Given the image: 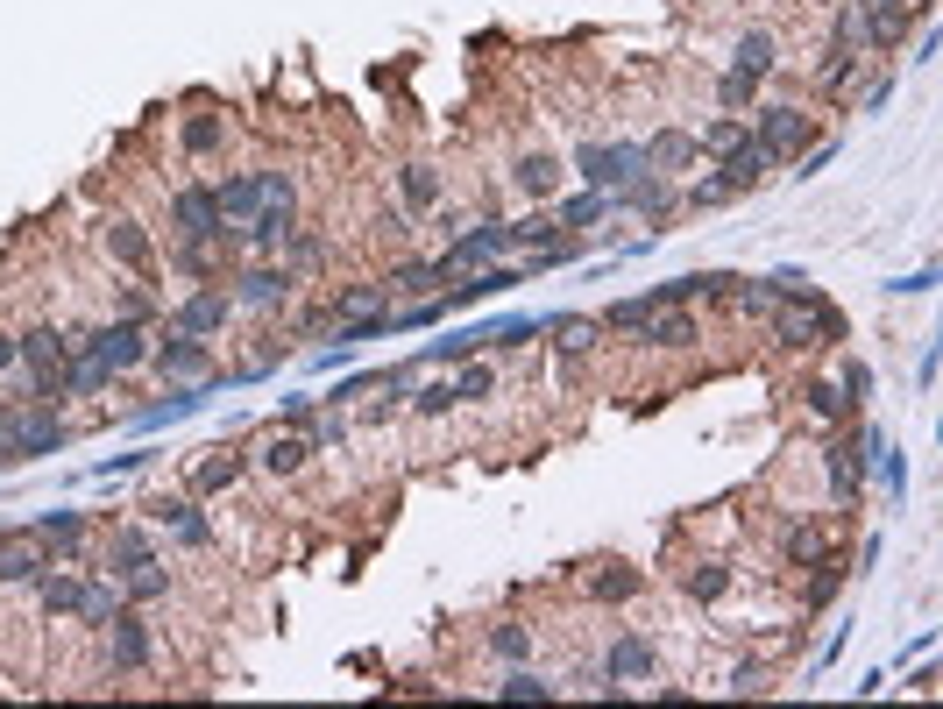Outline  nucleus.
I'll return each mask as SVG.
<instances>
[{
    "instance_id": "obj_29",
    "label": "nucleus",
    "mask_w": 943,
    "mask_h": 709,
    "mask_svg": "<svg viewBox=\"0 0 943 709\" xmlns=\"http://www.w3.org/2000/svg\"><path fill=\"white\" fill-rule=\"evenodd\" d=\"M554 334H561V355H582L596 341V320H554Z\"/></svg>"
},
{
    "instance_id": "obj_24",
    "label": "nucleus",
    "mask_w": 943,
    "mask_h": 709,
    "mask_svg": "<svg viewBox=\"0 0 943 709\" xmlns=\"http://www.w3.org/2000/svg\"><path fill=\"white\" fill-rule=\"evenodd\" d=\"M837 36L851 43V57H858V50H873V43H880V36H873V22H866V15H858V8H837Z\"/></svg>"
},
{
    "instance_id": "obj_25",
    "label": "nucleus",
    "mask_w": 943,
    "mask_h": 709,
    "mask_svg": "<svg viewBox=\"0 0 943 709\" xmlns=\"http://www.w3.org/2000/svg\"><path fill=\"white\" fill-rule=\"evenodd\" d=\"M78 617H86V624H107V617H114V589H107V582H86V589H78Z\"/></svg>"
},
{
    "instance_id": "obj_26",
    "label": "nucleus",
    "mask_w": 943,
    "mask_h": 709,
    "mask_svg": "<svg viewBox=\"0 0 943 709\" xmlns=\"http://www.w3.org/2000/svg\"><path fill=\"white\" fill-rule=\"evenodd\" d=\"M107 561H114V575H128L135 561H149V539H142V532H121V539L107 546Z\"/></svg>"
},
{
    "instance_id": "obj_4",
    "label": "nucleus",
    "mask_w": 943,
    "mask_h": 709,
    "mask_svg": "<svg viewBox=\"0 0 943 709\" xmlns=\"http://www.w3.org/2000/svg\"><path fill=\"white\" fill-rule=\"evenodd\" d=\"M504 249H511V227L483 220V227H468V234H454V249H447L440 263H447V277H454V270H468V263H490V256H504Z\"/></svg>"
},
{
    "instance_id": "obj_31",
    "label": "nucleus",
    "mask_w": 943,
    "mask_h": 709,
    "mask_svg": "<svg viewBox=\"0 0 943 709\" xmlns=\"http://www.w3.org/2000/svg\"><path fill=\"white\" fill-rule=\"evenodd\" d=\"M490 383H497L490 369H461V376H454V405H468V398H490Z\"/></svg>"
},
{
    "instance_id": "obj_19",
    "label": "nucleus",
    "mask_w": 943,
    "mask_h": 709,
    "mask_svg": "<svg viewBox=\"0 0 943 709\" xmlns=\"http://www.w3.org/2000/svg\"><path fill=\"white\" fill-rule=\"evenodd\" d=\"M305 454H312V440H298V433H277V440L263 447V461L277 468V476H291V468H305Z\"/></svg>"
},
{
    "instance_id": "obj_5",
    "label": "nucleus",
    "mask_w": 943,
    "mask_h": 709,
    "mask_svg": "<svg viewBox=\"0 0 943 709\" xmlns=\"http://www.w3.org/2000/svg\"><path fill=\"white\" fill-rule=\"evenodd\" d=\"M64 348H93V355H100V362H107V369H135V362H142V355H149V348H142V334H135V327H100V334H93V341H64Z\"/></svg>"
},
{
    "instance_id": "obj_8",
    "label": "nucleus",
    "mask_w": 943,
    "mask_h": 709,
    "mask_svg": "<svg viewBox=\"0 0 943 709\" xmlns=\"http://www.w3.org/2000/svg\"><path fill=\"white\" fill-rule=\"evenodd\" d=\"M178 227L192 234V242H206V234H227V220H220L213 192H178Z\"/></svg>"
},
{
    "instance_id": "obj_17",
    "label": "nucleus",
    "mask_w": 943,
    "mask_h": 709,
    "mask_svg": "<svg viewBox=\"0 0 943 709\" xmlns=\"http://www.w3.org/2000/svg\"><path fill=\"white\" fill-rule=\"evenodd\" d=\"M156 525L178 532V539H192V546H206V539H213V532H206V518H199V511H185V504H156Z\"/></svg>"
},
{
    "instance_id": "obj_6",
    "label": "nucleus",
    "mask_w": 943,
    "mask_h": 709,
    "mask_svg": "<svg viewBox=\"0 0 943 709\" xmlns=\"http://www.w3.org/2000/svg\"><path fill=\"white\" fill-rule=\"evenodd\" d=\"M766 171H773V156H766L759 142H745V135H738V142H724V185H731V192H738V185H752V178H766Z\"/></svg>"
},
{
    "instance_id": "obj_13",
    "label": "nucleus",
    "mask_w": 943,
    "mask_h": 709,
    "mask_svg": "<svg viewBox=\"0 0 943 709\" xmlns=\"http://www.w3.org/2000/svg\"><path fill=\"white\" fill-rule=\"evenodd\" d=\"M107 660H114V667H142V660H149V639H142V624H135V617H114V632H107Z\"/></svg>"
},
{
    "instance_id": "obj_18",
    "label": "nucleus",
    "mask_w": 943,
    "mask_h": 709,
    "mask_svg": "<svg viewBox=\"0 0 943 709\" xmlns=\"http://www.w3.org/2000/svg\"><path fill=\"white\" fill-rule=\"evenodd\" d=\"M504 284H518V270H483V277H468L454 298H440V305H476V298H497Z\"/></svg>"
},
{
    "instance_id": "obj_3",
    "label": "nucleus",
    "mask_w": 943,
    "mask_h": 709,
    "mask_svg": "<svg viewBox=\"0 0 943 709\" xmlns=\"http://www.w3.org/2000/svg\"><path fill=\"white\" fill-rule=\"evenodd\" d=\"M809 142V114H795V107H759V149L773 156V164H780V156H795Z\"/></svg>"
},
{
    "instance_id": "obj_7",
    "label": "nucleus",
    "mask_w": 943,
    "mask_h": 709,
    "mask_svg": "<svg viewBox=\"0 0 943 709\" xmlns=\"http://www.w3.org/2000/svg\"><path fill=\"white\" fill-rule=\"evenodd\" d=\"M213 206H220V220H234V227H249V220L263 213V185H256V178H227V185L213 192Z\"/></svg>"
},
{
    "instance_id": "obj_10",
    "label": "nucleus",
    "mask_w": 943,
    "mask_h": 709,
    "mask_svg": "<svg viewBox=\"0 0 943 709\" xmlns=\"http://www.w3.org/2000/svg\"><path fill=\"white\" fill-rule=\"evenodd\" d=\"M688 164H695V135L667 128V135L646 142V171H688Z\"/></svg>"
},
{
    "instance_id": "obj_21",
    "label": "nucleus",
    "mask_w": 943,
    "mask_h": 709,
    "mask_svg": "<svg viewBox=\"0 0 943 709\" xmlns=\"http://www.w3.org/2000/svg\"><path fill=\"white\" fill-rule=\"evenodd\" d=\"M440 277H447V263H405L398 270V298H426Z\"/></svg>"
},
{
    "instance_id": "obj_9",
    "label": "nucleus",
    "mask_w": 943,
    "mask_h": 709,
    "mask_svg": "<svg viewBox=\"0 0 943 709\" xmlns=\"http://www.w3.org/2000/svg\"><path fill=\"white\" fill-rule=\"evenodd\" d=\"M43 575V532L36 539H0V582H29Z\"/></svg>"
},
{
    "instance_id": "obj_40",
    "label": "nucleus",
    "mask_w": 943,
    "mask_h": 709,
    "mask_svg": "<svg viewBox=\"0 0 943 709\" xmlns=\"http://www.w3.org/2000/svg\"><path fill=\"white\" fill-rule=\"evenodd\" d=\"M724 582H731V575L710 561V568H695V582H688V589H695V596H724Z\"/></svg>"
},
{
    "instance_id": "obj_32",
    "label": "nucleus",
    "mask_w": 943,
    "mask_h": 709,
    "mask_svg": "<svg viewBox=\"0 0 943 709\" xmlns=\"http://www.w3.org/2000/svg\"><path fill=\"white\" fill-rule=\"evenodd\" d=\"M646 312H653V298H617V305H610V327H632V334H639Z\"/></svg>"
},
{
    "instance_id": "obj_48",
    "label": "nucleus",
    "mask_w": 943,
    "mask_h": 709,
    "mask_svg": "<svg viewBox=\"0 0 943 709\" xmlns=\"http://www.w3.org/2000/svg\"><path fill=\"white\" fill-rule=\"evenodd\" d=\"M15 355H22V341H0V369H8Z\"/></svg>"
},
{
    "instance_id": "obj_14",
    "label": "nucleus",
    "mask_w": 943,
    "mask_h": 709,
    "mask_svg": "<svg viewBox=\"0 0 943 709\" xmlns=\"http://www.w3.org/2000/svg\"><path fill=\"white\" fill-rule=\"evenodd\" d=\"M639 334H646L653 348H688V341H695V327L681 320V312H660V305H653L646 320H639Z\"/></svg>"
},
{
    "instance_id": "obj_30",
    "label": "nucleus",
    "mask_w": 943,
    "mask_h": 709,
    "mask_svg": "<svg viewBox=\"0 0 943 709\" xmlns=\"http://www.w3.org/2000/svg\"><path fill=\"white\" fill-rule=\"evenodd\" d=\"M554 234H561V220H518V227H511V242H532V249H554Z\"/></svg>"
},
{
    "instance_id": "obj_16",
    "label": "nucleus",
    "mask_w": 943,
    "mask_h": 709,
    "mask_svg": "<svg viewBox=\"0 0 943 709\" xmlns=\"http://www.w3.org/2000/svg\"><path fill=\"white\" fill-rule=\"evenodd\" d=\"M291 291V277H277V270H249L242 284H234V298H242V305H277Z\"/></svg>"
},
{
    "instance_id": "obj_41",
    "label": "nucleus",
    "mask_w": 943,
    "mask_h": 709,
    "mask_svg": "<svg viewBox=\"0 0 943 709\" xmlns=\"http://www.w3.org/2000/svg\"><path fill=\"white\" fill-rule=\"evenodd\" d=\"M220 142V121H185V149H213Z\"/></svg>"
},
{
    "instance_id": "obj_37",
    "label": "nucleus",
    "mask_w": 943,
    "mask_h": 709,
    "mask_svg": "<svg viewBox=\"0 0 943 709\" xmlns=\"http://www.w3.org/2000/svg\"><path fill=\"white\" fill-rule=\"evenodd\" d=\"M788 561H823V539L802 525V532H788Z\"/></svg>"
},
{
    "instance_id": "obj_22",
    "label": "nucleus",
    "mask_w": 943,
    "mask_h": 709,
    "mask_svg": "<svg viewBox=\"0 0 943 709\" xmlns=\"http://www.w3.org/2000/svg\"><path fill=\"white\" fill-rule=\"evenodd\" d=\"M121 582H128V596H164V589H171V575L156 568V554H149V561H135Z\"/></svg>"
},
{
    "instance_id": "obj_38",
    "label": "nucleus",
    "mask_w": 943,
    "mask_h": 709,
    "mask_svg": "<svg viewBox=\"0 0 943 709\" xmlns=\"http://www.w3.org/2000/svg\"><path fill=\"white\" fill-rule=\"evenodd\" d=\"M809 405H816L823 419H837V412H844V390H837V383H816V390H809Z\"/></svg>"
},
{
    "instance_id": "obj_46",
    "label": "nucleus",
    "mask_w": 943,
    "mask_h": 709,
    "mask_svg": "<svg viewBox=\"0 0 943 709\" xmlns=\"http://www.w3.org/2000/svg\"><path fill=\"white\" fill-rule=\"evenodd\" d=\"M312 440H320V447H341V440H348V426H341V419H320V426H312Z\"/></svg>"
},
{
    "instance_id": "obj_1",
    "label": "nucleus",
    "mask_w": 943,
    "mask_h": 709,
    "mask_svg": "<svg viewBox=\"0 0 943 709\" xmlns=\"http://www.w3.org/2000/svg\"><path fill=\"white\" fill-rule=\"evenodd\" d=\"M773 334L788 341V348H823V341H837V312L802 291V298H788V305L773 312Z\"/></svg>"
},
{
    "instance_id": "obj_35",
    "label": "nucleus",
    "mask_w": 943,
    "mask_h": 709,
    "mask_svg": "<svg viewBox=\"0 0 943 709\" xmlns=\"http://www.w3.org/2000/svg\"><path fill=\"white\" fill-rule=\"evenodd\" d=\"M504 695H518V702H546L554 688H546L539 674H511V681H504Z\"/></svg>"
},
{
    "instance_id": "obj_42",
    "label": "nucleus",
    "mask_w": 943,
    "mask_h": 709,
    "mask_svg": "<svg viewBox=\"0 0 943 709\" xmlns=\"http://www.w3.org/2000/svg\"><path fill=\"white\" fill-rule=\"evenodd\" d=\"M497 653H504V660L525 653V624H497Z\"/></svg>"
},
{
    "instance_id": "obj_23",
    "label": "nucleus",
    "mask_w": 943,
    "mask_h": 709,
    "mask_svg": "<svg viewBox=\"0 0 943 709\" xmlns=\"http://www.w3.org/2000/svg\"><path fill=\"white\" fill-rule=\"evenodd\" d=\"M603 213H610V192H582V199L561 206V227H589V220H603Z\"/></svg>"
},
{
    "instance_id": "obj_39",
    "label": "nucleus",
    "mask_w": 943,
    "mask_h": 709,
    "mask_svg": "<svg viewBox=\"0 0 943 709\" xmlns=\"http://www.w3.org/2000/svg\"><path fill=\"white\" fill-rule=\"evenodd\" d=\"M717 93H724V107H745V100H752V78H745V71H724Z\"/></svg>"
},
{
    "instance_id": "obj_43",
    "label": "nucleus",
    "mask_w": 943,
    "mask_h": 709,
    "mask_svg": "<svg viewBox=\"0 0 943 709\" xmlns=\"http://www.w3.org/2000/svg\"><path fill=\"white\" fill-rule=\"evenodd\" d=\"M454 405V383H433V390H419V412H447Z\"/></svg>"
},
{
    "instance_id": "obj_11",
    "label": "nucleus",
    "mask_w": 943,
    "mask_h": 709,
    "mask_svg": "<svg viewBox=\"0 0 943 709\" xmlns=\"http://www.w3.org/2000/svg\"><path fill=\"white\" fill-rule=\"evenodd\" d=\"M213 327H227V298H220V291H199L192 305H178V334L199 341V334H213Z\"/></svg>"
},
{
    "instance_id": "obj_33",
    "label": "nucleus",
    "mask_w": 943,
    "mask_h": 709,
    "mask_svg": "<svg viewBox=\"0 0 943 709\" xmlns=\"http://www.w3.org/2000/svg\"><path fill=\"white\" fill-rule=\"evenodd\" d=\"M43 610H50V617H57V610H78V582H64V575L43 582Z\"/></svg>"
},
{
    "instance_id": "obj_34",
    "label": "nucleus",
    "mask_w": 943,
    "mask_h": 709,
    "mask_svg": "<svg viewBox=\"0 0 943 709\" xmlns=\"http://www.w3.org/2000/svg\"><path fill=\"white\" fill-rule=\"evenodd\" d=\"M341 312H348V320H369V312H383V298H376L369 284H355V291L341 298Z\"/></svg>"
},
{
    "instance_id": "obj_45",
    "label": "nucleus",
    "mask_w": 943,
    "mask_h": 709,
    "mask_svg": "<svg viewBox=\"0 0 943 709\" xmlns=\"http://www.w3.org/2000/svg\"><path fill=\"white\" fill-rule=\"evenodd\" d=\"M107 242H114V249H121V256H142V234H135V227H128V220H121V227H114V234H107Z\"/></svg>"
},
{
    "instance_id": "obj_44",
    "label": "nucleus",
    "mask_w": 943,
    "mask_h": 709,
    "mask_svg": "<svg viewBox=\"0 0 943 709\" xmlns=\"http://www.w3.org/2000/svg\"><path fill=\"white\" fill-rule=\"evenodd\" d=\"M632 589H639V575H632V568H624V575H603V582H596V596H632Z\"/></svg>"
},
{
    "instance_id": "obj_20",
    "label": "nucleus",
    "mask_w": 943,
    "mask_h": 709,
    "mask_svg": "<svg viewBox=\"0 0 943 709\" xmlns=\"http://www.w3.org/2000/svg\"><path fill=\"white\" fill-rule=\"evenodd\" d=\"M773 64H780V57H773V36H745V43H738V71H745V78H766Z\"/></svg>"
},
{
    "instance_id": "obj_2",
    "label": "nucleus",
    "mask_w": 943,
    "mask_h": 709,
    "mask_svg": "<svg viewBox=\"0 0 943 709\" xmlns=\"http://www.w3.org/2000/svg\"><path fill=\"white\" fill-rule=\"evenodd\" d=\"M575 164H582V178H589L596 192H617V185L646 178V149H639V142H603V149H582Z\"/></svg>"
},
{
    "instance_id": "obj_47",
    "label": "nucleus",
    "mask_w": 943,
    "mask_h": 709,
    "mask_svg": "<svg viewBox=\"0 0 943 709\" xmlns=\"http://www.w3.org/2000/svg\"><path fill=\"white\" fill-rule=\"evenodd\" d=\"M405 185H412V199H419V206H426V199H433V192H440V178H433V171H412V178H405Z\"/></svg>"
},
{
    "instance_id": "obj_15",
    "label": "nucleus",
    "mask_w": 943,
    "mask_h": 709,
    "mask_svg": "<svg viewBox=\"0 0 943 709\" xmlns=\"http://www.w3.org/2000/svg\"><path fill=\"white\" fill-rule=\"evenodd\" d=\"M851 8L873 22V36H901L908 29V0H851Z\"/></svg>"
},
{
    "instance_id": "obj_36",
    "label": "nucleus",
    "mask_w": 943,
    "mask_h": 709,
    "mask_svg": "<svg viewBox=\"0 0 943 709\" xmlns=\"http://www.w3.org/2000/svg\"><path fill=\"white\" fill-rule=\"evenodd\" d=\"M36 532L43 539H78V511H50V518H36Z\"/></svg>"
},
{
    "instance_id": "obj_27",
    "label": "nucleus",
    "mask_w": 943,
    "mask_h": 709,
    "mask_svg": "<svg viewBox=\"0 0 943 709\" xmlns=\"http://www.w3.org/2000/svg\"><path fill=\"white\" fill-rule=\"evenodd\" d=\"M107 383H114V369H107L100 355H93V362H78V369L64 376V390H107Z\"/></svg>"
},
{
    "instance_id": "obj_12",
    "label": "nucleus",
    "mask_w": 943,
    "mask_h": 709,
    "mask_svg": "<svg viewBox=\"0 0 943 709\" xmlns=\"http://www.w3.org/2000/svg\"><path fill=\"white\" fill-rule=\"evenodd\" d=\"M603 667H610V681H646V674H653V646H646V639H617V646L603 653Z\"/></svg>"
},
{
    "instance_id": "obj_28",
    "label": "nucleus",
    "mask_w": 943,
    "mask_h": 709,
    "mask_svg": "<svg viewBox=\"0 0 943 709\" xmlns=\"http://www.w3.org/2000/svg\"><path fill=\"white\" fill-rule=\"evenodd\" d=\"M518 185H525V192H554V156H525V164H518Z\"/></svg>"
}]
</instances>
